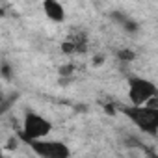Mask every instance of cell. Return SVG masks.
Returning <instances> with one entry per match:
<instances>
[{
	"label": "cell",
	"instance_id": "6da1fadb",
	"mask_svg": "<svg viewBox=\"0 0 158 158\" xmlns=\"http://www.w3.org/2000/svg\"><path fill=\"white\" fill-rule=\"evenodd\" d=\"M119 110L145 134H158V106L152 104H130L119 106Z\"/></svg>",
	"mask_w": 158,
	"mask_h": 158
},
{
	"label": "cell",
	"instance_id": "7a4b0ae2",
	"mask_svg": "<svg viewBox=\"0 0 158 158\" xmlns=\"http://www.w3.org/2000/svg\"><path fill=\"white\" fill-rule=\"evenodd\" d=\"M52 130V123L39 115L37 112L28 110L23 117V128L19 130V138L26 143L28 139H39V138H47Z\"/></svg>",
	"mask_w": 158,
	"mask_h": 158
},
{
	"label": "cell",
	"instance_id": "3957f363",
	"mask_svg": "<svg viewBox=\"0 0 158 158\" xmlns=\"http://www.w3.org/2000/svg\"><path fill=\"white\" fill-rule=\"evenodd\" d=\"M158 91V86L143 76H128L130 104H147Z\"/></svg>",
	"mask_w": 158,
	"mask_h": 158
},
{
	"label": "cell",
	"instance_id": "277c9868",
	"mask_svg": "<svg viewBox=\"0 0 158 158\" xmlns=\"http://www.w3.org/2000/svg\"><path fill=\"white\" fill-rule=\"evenodd\" d=\"M26 143L41 158H69L71 156V149L63 141H58V139L39 138V139H28Z\"/></svg>",
	"mask_w": 158,
	"mask_h": 158
},
{
	"label": "cell",
	"instance_id": "5b68a950",
	"mask_svg": "<svg viewBox=\"0 0 158 158\" xmlns=\"http://www.w3.org/2000/svg\"><path fill=\"white\" fill-rule=\"evenodd\" d=\"M61 50L67 52V54H84L88 50V37H86V34L69 35L61 43Z\"/></svg>",
	"mask_w": 158,
	"mask_h": 158
},
{
	"label": "cell",
	"instance_id": "8992f818",
	"mask_svg": "<svg viewBox=\"0 0 158 158\" xmlns=\"http://www.w3.org/2000/svg\"><path fill=\"white\" fill-rule=\"evenodd\" d=\"M43 11L52 23H63L65 21V8L58 0H43Z\"/></svg>",
	"mask_w": 158,
	"mask_h": 158
},
{
	"label": "cell",
	"instance_id": "52a82bcc",
	"mask_svg": "<svg viewBox=\"0 0 158 158\" xmlns=\"http://www.w3.org/2000/svg\"><path fill=\"white\" fill-rule=\"evenodd\" d=\"M110 17H112L123 30H127L128 34H136V32L139 30V24H138L132 17H128L127 13H123V11H112Z\"/></svg>",
	"mask_w": 158,
	"mask_h": 158
},
{
	"label": "cell",
	"instance_id": "ba28073f",
	"mask_svg": "<svg viewBox=\"0 0 158 158\" xmlns=\"http://www.w3.org/2000/svg\"><path fill=\"white\" fill-rule=\"evenodd\" d=\"M117 58L123 60V61H132L136 58V52L134 50H128V48H121V50H117Z\"/></svg>",
	"mask_w": 158,
	"mask_h": 158
},
{
	"label": "cell",
	"instance_id": "9c48e42d",
	"mask_svg": "<svg viewBox=\"0 0 158 158\" xmlns=\"http://www.w3.org/2000/svg\"><path fill=\"white\" fill-rule=\"evenodd\" d=\"M2 76H4V80H11V67L6 61L2 63Z\"/></svg>",
	"mask_w": 158,
	"mask_h": 158
},
{
	"label": "cell",
	"instance_id": "30bf717a",
	"mask_svg": "<svg viewBox=\"0 0 158 158\" xmlns=\"http://www.w3.org/2000/svg\"><path fill=\"white\" fill-rule=\"evenodd\" d=\"M60 74H61V76H69V74H73V67H71V65H63V67H60Z\"/></svg>",
	"mask_w": 158,
	"mask_h": 158
}]
</instances>
